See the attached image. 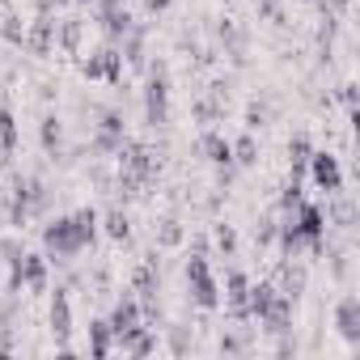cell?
Wrapping results in <instances>:
<instances>
[{
  "label": "cell",
  "instance_id": "6da1fadb",
  "mask_svg": "<svg viewBox=\"0 0 360 360\" xmlns=\"http://www.w3.org/2000/svg\"><path fill=\"white\" fill-rule=\"evenodd\" d=\"M102 225H98V208H77L68 217H56L43 225V250L47 263H72L77 255L94 250Z\"/></svg>",
  "mask_w": 360,
  "mask_h": 360
},
{
  "label": "cell",
  "instance_id": "7a4b0ae2",
  "mask_svg": "<svg viewBox=\"0 0 360 360\" xmlns=\"http://www.w3.org/2000/svg\"><path fill=\"white\" fill-rule=\"evenodd\" d=\"M157 169H161V161H157V153L148 148V144H140V140H123V148L115 153V191L123 195V200H136L153 178H157Z\"/></svg>",
  "mask_w": 360,
  "mask_h": 360
},
{
  "label": "cell",
  "instance_id": "3957f363",
  "mask_svg": "<svg viewBox=\"0 0 360 360\" xmlns=\"http://www.w3.org/2000/svg\"><path fill=\"white\" fill-rule=\"evenodd\" d=\"M144 123L148 127H165L169 123V68L165 60H148L144 64Z\"/></svg>",
  "mask_w": 360,
  "mask_h": 360
},
{
  "label": "cell",
  "instance_id": "277c9868",
  "mask_svg": "<svg viewBox=\"0 0 360 360\" xmlns=\"http://www.w3.org/2000/svg\"><path fill=\"white\" fill-rule=\"evenodd\" d=\"M187 297L200 305V309H221V280L212 276V263H208V250L195 246V255L187 259Z\"/></svg>",
  "mask_w": 360,
  "mask_h": 360
},
{
  "label": "cell",
  "instance_id": "5b68a950",
  "mask_svg": "<svg viewBox=\"0 0 360 360\" xmlns=\"http://www.w3.org/2000/svg\"><path fill=\"white\" fill-rule=\"evenodd\" d=\"M123 56H119V43H102L89 60H81V77L85 81H106V85H123Z\"/></svg>",
  "mask_w": 360,
  "mask_h": 360
},
{
  "label": "cell",
  "instance_id": "8992f818",
  "mask_svg": "<svg viewBox=\"0 0 360 360\" xmlns=\"http://www.w3.org/2000/svg\"><path fill=\"white\" fill-rule=\"evenodd\" d=\"M47 326H51L56 352H60V356H72L77 347L68 343V339H72V297H68V288H56V292H51V305H47Z\"/></svg>",
  "mask_w": 360,
  "mask_h": 360
},
{
  "label": "cell",
  "instance_id": "52a82bcc",
  "mask_svg": "<svg viewBox=\"0 0 360 360\" xmlns=\"http://www.w3.org/2000/svg\"><path fill=\"white\" fill-rule=\"evenodd\" d=\"M292 225H297V233H301V242H305V250L309 255H322L326 250V212L318 208V204H309V200H301V208L292 212Z\"/></svg>",
  "mask_w": 360,
  "mask_h": 360
},
{
  "label": "cell",
  "instance_id": "ba28073f",
  "mask_svg": "<svg viewBox=\"0 0 360 360\" xmlns=\"http://www.w3.org/2000/svg\"><path fill=\"white\" fill-rule=\"evenodd\" d=\"M305 174H309V183H314L318 191H326V195L343 191V165H339V157L326 153V148H314V153H309Z\"/></svg>",
  "mask_w": 360,
  "mask_h": 360
},
{
  "label": "cell",
  "instance_id": "9c48e42d",
  "mask_svg": "<svg viewBox=\"0 0 360 360\" xmlns=\"http://www.w3.org/2000/svg\"><path fill=\"white\" fill-rule=\"evenodd\" d=\"M94 18H98L106 43H119V39L136 26V18H131V9H127V0H94Z\"/></svg>",
  "mask_w": 360,
  "mask_h": 360
},
{
  "label": "cell",
  "instance_id": "30bf717a",
  "mask_svg": "<svg viewBox=\"0 0 360 360\" xmlns=\"http://www.w3.org/2000/svg\"><path fill=\"white\" fill-rule=\"evenodd\" d=\"M221 288H225V292H221V301H225L229 318H233V322H250V309H246L250 276H246L242 267H229V271H225V284H221Z\"/></svg>",
  "mask_w": 360,
  "mask_h": 360
},
{
  "label": "cell",
  "instance_id": "8fae6325",
  "mask_svg": "<svg viewBox=\"0 0 360 360\" xmlns=\"http://www.w3.org/2000/svg\"><path fill=\"white\" fill-rule=\"evenodd\" d=\"M22 47H26L34 60H47V56L56 51V13H34V22L26 26Z\"/></svg>",
  "mask_w": 360,
  "mask_h": 360
},
{
  "label": "cell",
  "instance_id": "7c38bea8",
  "mask_svg": "<svg viewBox=\"0 0 360 360\" xmlns=\"http://www.w3.org/2000/svg\"><path fill=\"white\" fill-rule=\"evenodd\" d=\"M335 330L343 335L347 347H360V297L356 292H343L335 301Z\"/></svg>",
  "mask_w": 360,
  "mask_h": 360
},
{
  "label": "cell",
  "instance_id": "4fadbf2b",
  "mask_svg": "<svg viewBox=\"0 0 360 360\" xmlns=\"http://www.w3.org/2000/svg\"><path fill=\"white\" fill-rule=\"evenodd\" d=\"M131 292H136L140 305H144V301H157V292H161V263H157V255H144V259L136 263V271H131Z\"/></svg>",
  "mask_w": 360,
  "mask_h": 360
},
{
  "label": "cell",
  "instance_id": "5bb4252c",
  "mask_svg": "<svg viewBox=\"0 0 360 360\" xmlns=\"http://www.w3.org/2000/svg\"><path fill=\"white\" fill-rule=\"evenodd\" d=\"M292 314H297V301L284 297V292H276V301L263 309L259 326H263L267 335H292Z\"/></svg>",
  "mask_w": 360,
  "mask_h": 360
},
{
  "label": "cell",
  "instance_id": "9a60e30c",
  "mask_svg": "<svg viewBox=\"0 0 360 360\" xmlns=\"http://www.w3.org/2000/svg\"><path fill=\"white\" fill-rule=\"evenodd\" d=\"M5 217L13 229H26L30 225V174H18L13 187H9V204H5Z\"/></svg>",
  "mask_w": 360,
  "mask_h": 360
},
{
  "label": "cell",
  "instance_id": "2e32d148",
  "mask_svg": "<svg viewBox=\"0 0 360 360\" xmlns=\"http://www.w3.org/2000/svg\"><path fill=\"white\" fill-rule=\"evenodd\" d=\"M284 297H292V301H301V292H305V284H309V267L292 255V259H284L280 263V271H276V280H271Z\"/></svg>",
  "mask_w": 360,
  "mask_h": 360
},
{
  "label": "cell",
  "instance_id": "e0dca14e",
  "mask_svg": "<svg viewBox=\"0 0 360 360\" xmlns=\"http://www.w3.org/2000/svg\"><path fill=\"white\" fill-rule=\"evenodd\" d=\"M115 347H119V352H127V356H153V352H157V326L140 322V326H131V330L115 335Z\"/></svg>",
  "mask_w": 360,
  "mask_h": 360
},
{
  "label": "cell",
  "instance_id": "ac0fdd59",
  "mask_svg": "<svg viewBox=\"0 0 360 360\" xmlns=\"http://www.w3.org/2000/svg\"><path fill=\"white\" fill-rule=\"evenodd\" d=\"M217 43L225 47V56H229L238 68L246 64V47H250V34H246L238 22H229V18H225V22H217Z\"/></svg>",
  "mask_w": 360,
  "mask_h": 360
},
{
  "label": "cell",
  "instance_id": "d6986e66",
  "mask_svg": "<svg viewBox=\"0 0 360 360\" xmlns=\"http://www.w3.org/2000/svg\"><path fill=\"white\" fill-rule=\"evenodd\" d=\"M18 144H22V131H18V115H13V106H9V94L0 89V157H13L18 153Z\"/></svg>",
  "mask_w": 360,
  "mask_h": 360
},
{
  "label": "cell",
  "instance_id": "ffe728a7",
  "mask_svg": "<svg viewBox=\"0 0 360 360\" xmlns=\"http://www.w3.org/2000/svg\"><path fill=\"white\" fill-rule=\"evenodd\" d=\"M200 148H204V157H208L217 169H229V165H233V140H229L225 131L208 127V131L200 136Z\"/></svg>",
  "mask_w": 360,
  "mask_h": 360
},
{
  "label": "cell",
  "instance_id": "44dd1931",
  "mask_svg": "<svg viewBox=\"0 0 360 360\" xmlns=\"http://www.w3.org/2000/svg\"><path fill=\"white\" fill-rule=\"evenodd\" d=\"M106 322H110V330H115V335H123V330H131V326H140V322H144V318H140V301H136V292H131V288L110 305V318H106Z\"/></svg>",
  "mask_w": 360,
  "mask_h": 360
},
{
  "label": "cell",
  "instance_id": "7402d4cb",
  "mask_svg": "<svg viewBox=\"0 0 360 360\" xmlns=\"http://www.w3.org/2000/svg\"><path fill=\"white\" fill-rule=\"evenodd\" d=\"M81 43H85V22L81 18H56V47L64 56H81Z\"/></svg>",
  "mask_w": 360,
  "mask_h": 360
},
{
  "label": "cell",
  "instance_id": "603a6c76",
  "mask_svg": "<svg viewBox=\"0 0 360 360\" xmlns=\"http://www.w3.org/2000/svg\"><path fill=\"white\" fill-rule=\"evenodd\" d=\"M39 144H43L47 157H60V153H64V119H60L56 110H47V115L39 119Z\"/></svg>",
  "mask_w": 360,
  "mask_h": 360
},
{
  "label": "cell",
  "instance_id": "cb8c5ba5",
  "mask_svg": "<svg viewBox=\"0 0 360 360\" xmlns=\"http://www.w3.org/2000/svg\"><path fill=\"white\" fill-rule=\"evenodd\" d=\"M47 255H34V250H26L22 255V288H30V292H47Z\"/></svg>",
  "mask_w": 360,
  "mask_h": 360
},
{
  "label": "cell",
  "instance_id": "d4e9b609",
  "mask_svg": "<svg viewBox=\"0 0 360 360\" xmlns=\"http://www.w3.org/2000/svg\"><path fill=\"white\" fill-rule=\"evenodd\" d=\"M98 225H102V233L110 238V242H131V217L115 204V208H106V212H98Z\"/></svg>",
  "mask_w": 360,
  "mask_h": 360
},
{
  "label": "cell",
  "instance_id": "484cf974",
  "mask_svg": "<svg viewBox=\"0 0 360 360\" xmlns=\"http://www.w3.org/2000/svg\"><path fill=\"white\" fill-rule=\"evenodd\" d=\"M225 110H229V102H221L217 94H204V98L191 102V115H195V123H204V127H217V123L225 119Z\"/></svg>",
  "mask_w": 360,
  "mask_h": 360
},
{
  "label": "cell",
  "instance_id": "4316f807",
  "mask_svg": "<svg viewBox=\"0 0 360 360\" xmlns=\"http://www.w3.org/2000/svg\"><path fill=\"white\" fill-rule=\"evenodd\" d=\"M110 352H115V330H110L106 318H94L89 322V356L94 360H106Z\"/></svg>",
  "mask_w": 360,
  "mask_h": 360
},
{
  "label": "cell",
  "instance_id": "83f0119b",
  "mask_svg": "<svg viewBox=\"0 0 360 360\" xmlns=\"http://www.w3.org/2000/svg\"><path fill=\"white\" fill-rule=\"evenodd\" d=\"M51 204H56V191L43 183L39 174H30V221H43L51 212Z\"/></svg>",
  "mask_w": 360,
  "mask_h": 360
},
{
  "label": "cell",
  "instance_id": "f1b7e54d",
  "mask_svg": "<svg viewBox=\"0 0 360 360\" xmlns=\"http://www.w3.org/2000/svg\"><path fill=\"white\" fill-rule=\"evenodd\" d=\"M276 292H280V288H276L271 280H259V284H250V292H246V309H250V322H259V318H263V309L276 301Z\"/></svg>",
  "mask_w": 360,
  "mask_h": 360
},
{
  "label": "cell",
  "instance_id": "f546056e",
  "mask_svg": "<svg viewBox=\"0 0 360 360\" xmlns=\"http://www.w3.org/2000/svg\"><path fill=\"white\" fill-rule=\"evenodd\" d=\"M225 356H242V352H250V330H246V322H233L229 330H221V343H217Z\"/></svg>",
  "mask_w": 360,
  "mask_h": 360
},
{
  "label": "cell",
  "instance_id": "4dcf8cb0",
  "mask_svg": "<svg viewBox=\"0 0 360 360\" xmlns=\"http://www.w3.org/2000/svg\"><path fill=\"white\" fill-rule=\"evenodd\" d=\"M309 153H314V140H309L305 131H297V136L288 140V161H292V178H301V174H305V161H309Z\"/></svg>",
  "mask_w": 360,
  "mask_h": 360
},
{
  "label": "cell",
  "instance_id": "1f68e13d",
  "mask_svg": "<svg viewBox=\"0 0 360 360\" xmlns=\"http://www.w3.org/2000/svg\"><path fill=\"white\" fill-rule=\"evenodd\" d=\"M271 115H276V110H271V102H267L263 94H259V98H250V102H246V131L267 127V123H271Z\"/></svg>",
  "mask_w": 360,
  "mask_h": 360
},
{
  "label": "cell",
  "instance_id": "d6a6232c",
  "mask_svg": "<svg viewBox=\"0 0 360 360\" xmlns=\"http://www.w3.org/2000/svg\"><path fill=\"white\" fill-rule=\"evenodd\" d=\"M169 330V352L174 356H187L191 347H195V330L187 326V322H174V326H165Z\"/></svg>",
  "mask_w": 360,
  "mask_h": 360
},
{
  "label": "cell",
  "instance_id": "836d02e7",
  "mask_svg": "<svg viewBox=\"0 0 360 360\" xmlns=\"http://www.w3.org/2000/svg\"><path fill=\"white\" fill-rule=\"evenodd\" d=\"M255 161H259V140L255 131H242L233 140V165H255Z\"/></svg>",
  "mask_w": 360,
  "mask_h": 360
},
{
  "label": "cell",
  "instance_id": "e575fe53",
  "mask_svg": "<svg viewBox=\"0 0 360 360\" xmlns=\"http://www.w3.org/2000/svg\"><path fill=\"white\" fill-rule=\"evenodd\" d=\"M301 200H305L301 178H288V187H284V191H280V200H276V212H297V208H301Z\"/></svg>",
  "mask_w": 360,
  "mask_h": 360
},
{
  "label": "cell",
  "instance_id": "d590c367",
  "mask_svg": "<svg viewBox=\"0 0 360 360\" xmlns=\"http://www.w3.org/2000/svg\"><path fill=\"white\" fill-rule=\"evenodd\" d=\"M178 242H183V225H178L174 217H165V221L157 225V246L169 250V246H178Z\"/></svg>",
  "mask_w": 360,
  "mask_h": 360
},
{
  "label": "cell",
  "instance_id": "8d00e7d4",
  "mask_svg": "<svg viewBox=\"0 0 360 360\" xmlns=\"http://www.w3.org/2000/svg\"><path fill=\"white\" fill-rule=\"evenodd\" d=\"M0 34H5V43L22 47V39H26V26H22V18H18V13H5V18H0Z\"/></svg>",
  "mask_w": 360,
  "mask_h": 360
},
{
  "label": "cell",
  "instance_id": "74e56055",
  "mask_svg": "<svg viewBox=\"0 0 360 360\" xmlns=\"http://www.w3.org/2000/svg\"><path fill=\"white\" fill-rule=\"evenodd\" d=\"M276 229H280V217L276 212H267L263 221H259V229H255V246L263 250V246H271L276 242Z\"/></svg>",
  "mask_w": 360,
  "mask_h": 360
},
{
  "label": "cell",
  "instance_id": "f35d334b",
  "mask_svg": "<svg viewBox=\"0 0 360 360\" xmlns=\"http://www.w3.org/2000/svg\"><path fill=\"white\" fill-rule=\"evenodd\" d=\"M212 238H217V250H221L225 259H233V255H238V233H233V225H217V229H212Z\"/></svg>",
  "mask_w": 360,
  "mask_h": 360
},
{
  "label": "cell",
  "instance_id": "ab89813d",
  "mask_svg": "<svg viewBox=\"0 0 360 360\" xmlns=\"http://www.w3.org/2000/svg\"><path fill=\"white\" fill-rule=\"evenodd\" d=\"M22 255H26V246L18 242V238H0V259H5V267L13 271V267H22Z\"/></svg>",
  "mask_w": 360,
  "mask_h": 360
},
{
  "label": "cell",
  "instance_id": "60d3db41",
  "mask_svg": "<svg viewBox=\"0 0 360 360\" xmlns=\"http://www.w3.org/2000/svg\"><path fill=\"white\" fill-rule=\"evenodd\" d=\"M259 13L271 22V26H288V13H284V0H259Z\"/></svg>",
  "mask_w": 360,
  "mask_h": 360
},
{
  "label": "cell",
  "instance_id": "b9f144b4",
  "mask_svg": "<svg viewBox=\"0 0 360 360\" xmlns=\"http://www.w3.org/2000/svg\"><path fill=\"white\" fill-rule=\"evenodd\" d=\"M309 5H314L318 13H335V18H343V13L352 9V0H309Z\"/></svg>",
  "mask_w": 360,
  "mask_h": 360
},
{
  "label": "cell",
  "instance_id": "7bdbcfd3",
  "mask_svg": "<svg viewBox=\"0 0 360 360\" xmlns=\"http://www.w3.org/2000/svg\"><path fill=\"white\" fill-rule=\"evenodd\" d=\"M339 102L347 106V110H356V85L347 81V85H339Z\"/></svg>",
  "mask_w": 360,
  "mask_h": 360
},
{
  "label": "cell",
  "instance_id": "ee69618b",
  "mask_svg": "<svg viewBox=\"0 0 360 360\" xmlns=\"http://www.w3.org/2000/svg\"><path fill=\"white\" fill-rule=\"evenodd\" d=\"M169 5H174V0H144V13H148V18H157V13H165Z\"/></svg>",
  "mask_w": 360,
  "mask_h": 360
},
{
  "label": "cell",
  "instance_id": "f6af8a7d",
  "mask_svg": "<svg viewBox=\"0 0 360 360\" xmlns=\"http://www.w3.org/2000/svg\"><path fill=\"white\" fill-rule=\"evenodd\" d=\"M72 5H94V0H72Z\"/></svg>",
  "mask_w": 360,
  "mask_h": 360
},
{
  "label": "cell",
  "instance_id": "bcb514c9",
  "mask_svg": "<svg viewBox=\"0 0 360 360\" xmlns=\"http://www.w3.org/2000/svg\"><path fill=\"white\" fill-rule=\"evenodd\" d=\"M297 5H309V0H297Z\"/></svg>",
  "mask_w": 360,
  "mask_h": 360
},
{
  "label": "cell",
  "instance_id": "7dc6e473",
  "mask_svg": "<svg viewBox=\"0 0 360 360\" xmlns=\"http://www.w3.org/2000/svg\"><path fill=\"white\" fill-rule=\"evenodd\" d=\"M60 5H64V0H60Z\"/></svg>",
  "mask_w": 360,
  "mask_h": 360
}]
</instances>
